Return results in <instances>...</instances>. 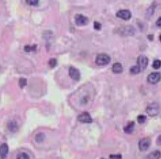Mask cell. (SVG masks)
<instances>
[{
  "label": "cell",
  "instance_id": "24",
  "mask_svg": "<svg viewBox=\"0 0 161 159\" xmlns=\"http://www.w3.org/2000/svg\"><path fill=\"white\" fill-rule=\"evenodd\" d=\"M152 67L153 68H154L156 69H158L159 68H160L161 67V61L160 60H155L153 62V64H152Z\"/></svg>",
  "mask_w": 161,
  "mask_h": 159
},
{
  "label": "cell",
  "instance_id": "15",
  "mask_svg": "<svg viewBox=\"0 0 161 159\" xmlns=\"http://www.w3.org/2000/svg\"><path fill=\"white\" fill-rule=\"evenodd\" d=\"M112 71L114 73H121L123 71V67L120 63H115L112 66Z\"/></svg>",
  "mask_w": 161,
  "mask_h": 159
},
{
  "label": "cell",
  "instance_id": "26",
  "mask_svg": "<svg viewBox=\"0 0 161 159\" xmlns=\"http://www.w3.org/2000/svg\"><path fill=\"white\" fill-rule=\"evenodd\" d=\"M93 26H94V29H95V30H97V31L101 30V28H102V24L98 21H94L93 23Z\"/></svg>",
  "mask_w": 161,
  "mask_h": 159
},
{
  "label": "cell",
  "instance_id": "27",
  "mask_svg": "<svg viewBox=\"0 0 161 159\" xmlns=\"http://www.w3.org/2000/svg\"><path fill=\"white\" fill-rule=\"evenodd\" d=\"M110 159H122L121 154H112L110 156Z\"/></svg>",
  "mask_w": 161,
  "mask_h": 159
},
{
  "label": "cell",
  "instance_id": "7",
  "mask_svg": "<svg viewBox=\"0 0 161 159\" xmlns=\"http://www.w3.org/2000/svg\"><path fill=\"white\" fill-rule=\"evenodd\" d=\"M148 59L146 56L140 55L137 58V66L139 67L140 70H144L148 67Z\"/></svg>",
  "mask_w": 161,
  "mask_h": 159
},
{
  "label": "cell",
  "instance_id": "6",
  "mask_svg": "<svg viewBox=\"0 0 161 159\" xmlns=\"http://www.w3.org/2000/svg\"><path fill=\"white\" fill-rule=\"evenodd\" d=\"M161 80V74L159 72H152L148 76L147 80L152 84L158 83Z\"/></svg>",
  "mask_w": 161,
  "mask_h": 159
},
{
  "label": "cell",
  "instance_id": "22",
  "mask_svg": "<svg viewBox=\"0 0 161 159\" xmlns=\"http://www.w3.org/2000/svg\"><path fill=\"white\" fill-rule=\"evenodd\" d=\"M17 159H30V158L27 153L22 152L17 155Z\"/></svg>",
  "mask_w": 161,
  "mask_h": 159
},
{
  "label": "cell",
  "instance_id": "21",
  "mask_svg": "<svg viewBox=\"0 0 161 159\" xmlns=\"http://www.w3.org/2000/svg\"><path fill=\"white\" fill-rule=\"evenodd\" d=\"M18 84H19V86H20V88H23L24 87L27 85V79H25V78H20V79L19 80Z\"/></svg>",
  "mask_w": 161,
  "mask_h": 159
},
{
  "label": "cell",
  "instance_id": "1",
  "mask_svg": "<svg viewBox=\"0 0 161 159\" xmlns=\"http://www.w3.org/2000/svg\"><path fill=\"white\" fill-rule=\"evenodd\" d=\"M117 34L124 36H133L135 34V29L131 25H124L117 29Z\"/></svg>",
  "mask_w": 161,
  "mask_h": 159
},
{
  "label": "cell",
  "instance_id": "2",
  "mask_svg": "<svg viewBox=\"0 0 161 159\" xmlns=\"http://www.w3.org/2000/svg\"><path fill=\"white\" fill-rule=\"evenodd\" d=\"M110 61H111V59H110V57L107 54H100L96 58V63L99 66H105L108 65L110 63Z\"/></svg>",
  "mask_w": 161,
  "mask_h": 159
},
{
  "label": "cell",
  "instance_id": "16",
  "mask_svg": "<svg viewBox=\"0 0 161 159\" xmlns=\"http://www.w3.org/2000/svg\"><path fill=\"white\" fill-rule=\"evenodd\" d=\"M161 157V152L159 150L152 152L148 156V159H159Z\"/></svg>",
  "mask_w": 161,
  "mask_h": 159
},
{
  "label": "cell",
  "instance_id": "11",
  "mask_svg": "<svg viewBox=\"0 0 161 159\" xmlns=\"http://www.w3.org/2000/svg\"><path fill=\"white\" fill-rule=\"evenodd\" d=\"M8 146L6 144H2L0 146V157L4 159L7 156L8 153Z\"/></svg>",
  "mask_w": 161,
  "mask_h": 159
},
{
  "label": "cell",
  "instance_id": "17",
  "mask_svg": "<svg viewBox=\"0 0 161 159\" xmlns=\"http://www.w3.org/2000/svg\"><path fill=\"white\" fill-rule=\"evenodd\" d=\"M45 134L43 133H40L37 134L36 136V141L37 143H42L43 142L44 140L45 139Z\"/></svg>",
  "mask_w": 161,
  "mask_h": 159
},
{
  "label": "cell",
  "instance_id": "18",
  "mask_svg": "<svg viewBox=\"0 0 161 159\" xmlns=\"http://www.w3.org/2000/svg\"><path fill=\"white\" fill-rule=\"evenodd\" d=\"M130 72L131 74H138L141 72V70H140L139 67H138L137 65H135V66H132L130 68Z\"/></svg>",
  "mask_w": 161,
  "mask_h": 159
},
{
  "label": "cell",
  "instance_id": "19",
  "mask_svg": "<svg viewBox=\"0 0 161 159\" xmlns=\"http://www.w3.org/2000/svg\"><path fill=\"white\" fill-rule=\"evenodd\" d=\"M37 46L36 45H34V46H25L24 48V51L27 52H34L35 50H36Z\"/></svg>",
  "mask_w": 161,
  "mask_h": 159
},
{
  "label": "cell",
  "instance_id": "12",
  "mask_svg": "<svg viewBox=\"0 0 161 159\" xmlns=\"http://www.w3.org/2000/svg\"><path fill=\"white\" fill-rule=\"evenodd\" d=\"M8 128L9 129L10 131L12 133H15L18 131V123L15 121V120H12V121L8 122Z\"/></svg>",
  "mask_w": 161,
  "mask_h": 159
},
{
  "label": "cell",
  "instance_id": "5",
  "mask_svg": "<svg viewBox=\"0 0 161 159\" xmlns=\"http://www.w3.org/2000/svg\"><path fill=\"white\" fill-rule=\"evenodd\" d=\"M151 144V139L149 137H145L141 139L139 142V148L141 152L146 151Z\"/></svg>",
  "mask_w": 161,
  "mask_h": 159
},
{
  "label": "cell",
  "instance_id": "8",
  "mask_svg": "<svg viewBox=\"0 0 161 159\" xmlns=\"http://www.w3.org/2000/svg\"><path fill=\"white\" fill-rule=\"evenodd\" d=\"M75 22L78 26H84L88 23V18L82 15H77L75 16Z\"/></svg>",
  "mask_w": 161,
  "mask_h": 159
},
{
  "label": "cell",
  "instance_id": "32",
  "mask_svg": "<svg viewBox=\"0 0 161 159\" xmlns=\"http://www.w3.org/2000/svg\"><path fill=\"white\" fill-rule=\"evenodd\" d=\"M100 159H106V158H100Z\"/></svg>",
  "mask_w": 161,
  "mask_h": 159
},
{
  "label": "cell",
  "instance_id": "20",
  "mask_svg": "<svg viewBox=\"0 0 161 159\" xmlns=\"http://www.w3.org/2000/svg\"><path fill=\"white\" fill-rule=\"evenodd\" d=\"M48 64H49V66H50L51 68L55 67L57 65V60L55 58L50 59L48 61Z\"/></svg>",
  "mask_w": 161,
  "mask_h": 159
},
{
  "label": "cell",
  "instance_id": "23",
  "mask_svg": "<svg viewBox=\"0 0 161 159\" xmlns=\"http://www.w3.org/2000/svg\"><path fill=\"white\" fill-rule=\"evenodd\" d=\"M147 117L144 115H139V116H137V122H139V124H143L146 121Z\"/></svg>",
  "mask_w": 161,
  "mask_h": 159
},
{
  "label": "cell",
  "instance_id": "3",
  "mask_svg": "<svg viewBox=\"0 0 161 159\" xmlns=\"http://www.w3.org/2000/svg\"><path fill=\"white\" fill-rule=\"evenodd\" d=\"M160 108L157 103H152L146 108V112L150 116H156L158 114Z\"/></svg>",
  "mask_w": 161,
  "mask_h": 159
},
{
  "label": "cell",
  "instance_id": "13",
  "mask_svg": "<svg viewBox=\"0 0 161 159\" xmlns=\"http://www.w3.org/2000/svg\"><path fill=\"white\" fill-rule=\"evenodd\" d=\"M156 6H157L156 3L154 2L151 5V6H150L149 8H148V9L147 10V11H146V17H147V18H150V17H151L152 16L154 15Z\"/></svg>",
  "mask_w": 161,
  "mask_h": 159
},
{
  "label": "cell",
  "instance_id": "28",
  "mask_svg": "<svg viewBox=\"0 0 161 159\" xmlns=\"http://www.w3.org/2000/svg\"><path fill=\"white\" fill-rule=\"evenodd\" d=\"M156 25L158 26V27L161 28V17H160V18H158V20H156Z\"/></svg>",
  "mask_w": 161,
  "mask_h": 159
},
{
  "label": "cell",
  "instance_id": "14",
  "mask_svg": "<svg viewBox=\"0 0 161 159\" xmlns=\"http://www.w3.org/2000/svg\"><path fill=\"white\" fill-rule=\"evenodd\" d=\"M134 128H135V122L133 121H131L129 122L126 127H124V131H125L126 133L131 134L133 132Z\"/></svg>",
  "mask_w": 161,
  "mask_h": 159
},
{
  "label": "cell",
  "instance_id": "30",
  "mask_svg": "<svg viewBox=\"0 0 161 159\" xmlns=\"http://www.w3.org/2000/svg\"><path fill=\"white\" fill-rule=\"evenodd\" d=\"M148 39L150 40V41H152L154 40V36L153 35H148Z\"/></svg>",
  "mask_w": 161,
  "mask_h": 159
},
{
  "label": "cell",
  "instance_id": "10",
  "mask_svg": "<svg viewBox=\"0 0 161 159\" xmlns=\"http://www.w3.org/2000/svg\"><path fill=\"white\" fill-rule=\"evenodd\" d=\"M69 76L76 81H79L80 80V72L76 67H70L69 69Z\"/></svg>",
  "mask_w": 161,
  "mask_h": 159
},
{
  "label": "cell",
  "instance_id": "31",
  "mask_svg": "<svg viewBox=\"0 0 161 159\" xmlns=\"http://www.w3.org/2000/svg\"><path fill=\"white\" fill-rule=\"evenodd\" d=\"M159 39H160V42H161V35L160 36H159Z\"/></svg>",
  "mask_w": 161,
  "mask_h": 159
},
{
  "label": "cell",
  "instance_id": "4",
  "mask_svg": "<svg viewBox=\"0 0 161 159\" xmlns=\"http://www.w3.org/2000/svg\"><path fill=\"white\" fill-rule=\"evenodd\" d=\"M115 16H116V17H118L119 18H121L122 20H128L131 18V16H132V14H131L130 10L124 9V10H119L118 12H116Z\"/></svg>",
  "mask_w": 161,
  "mask_h": 159
},
{
  "label": "cell",
  "instance_id": "25",
  "mask_svg": "<svg viewBox=\"0 0 161 159\" xmlns=\"http://www.w3.org/2000/svg\"><path fill=\"white\" fill-rule=\"evenodd\" d=\"M26 2L29 6H37L39 3V0H26Z\"/></svg>",
  "mask_w": 161,
  "mask_h": 159
},
{
  "label": "cell",
  "instance_id": "29",
  "mask_svg": "<svg viewBox=\"0 0 161 159\" xmlns=\"http://www.w3.org/2000/svg\"><path fill=\"white\" fill-rule=\"evenodd\" d=\"M156 143H157V144L159 145V146H161V135H159L158 138H157Z\"/></svg>",
  "mask_w": 161,
  "mask_h": 159
},
{
  "label": "cell",
  "instance_id": "9",
  "mask_svg": "<svg viewBox=\"0 0 161 159\" xmlns=\"http://www.w3.org/2000/svg\"><path fill=\"white\" fill-rule=\"evenodd\" d=\"M78 120L82 123H91L92 122V118L90 116V113L87 111H84V112L80 113L78 116Z\"/></svg>",
  "mask_w": 161,
  "mask_h": 159
}]
</instances>
